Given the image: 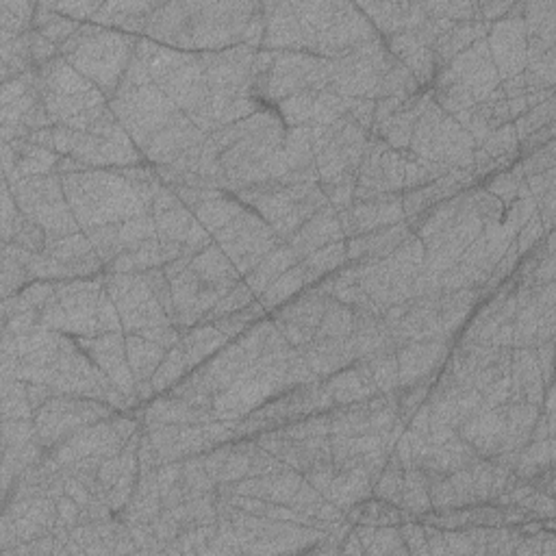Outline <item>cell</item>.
<instances>
[{
  "label": "cell",
  "mask_w": 556,
  "mask_h": 556,
  "mask_svg": "<svg viewBox=\"0 0 556 556\" xmlns=\"http://www.w3.org/2000/svg\"><path fill=\"white\" fill-rule=\"evenodd\" d=\"M153 216L157 222V235L168 237V239H172V242H179V244L187 242V237L192 235L194 226L198 222L194 211H189L183 202H179V205H174L166 211L153 213Z\"/></svg>",
  "instance_id": "cell-34"
},
{
  "label": "cell",
  "mask_w": 556,
  "mask_h": 556,
  "mask_svg": "<svg viewBox=\"0 0 556 556\" xmlns=\"http://www.w3.org/2000/svg\"><path fill=\"white\" fill-rule=\"evenodd\" d=\"M109 109L116 113L122 129L129 133L139 153L157 133L183 116V111L155 83L120 87L118 94L109 100Z\"/></svg>",
  "instance_id": "cell-5"
},
{
  "label": "cell",
  "mask_w": 556,
  "mask_h": 556,
  "mask_svg": "<svg viewBox=\"0 0 556 556\" xmlns=\"http://www.w3.org/2000/svg\"><path fill=\"white\" fill-rule=\"evenodd\" d=\"M389 53L407 68L420 87L431 85L437 77V63L433 57V50L417 42L411 33H398L385 40Z\"/></svg>",
  "instance_id": "cell-20"
},
{
  "label": "cell",
  "mask_w": 556,
  "mask_h": 556,
  "mask_svg": "<svg viewBox=\"0 0 556 556\" xmlns=\"http://www.w3.org/2000/svg\"><path fill=\"white\" fill-rule=\"evenodd\" d=\"M400 387H411L417 383H433L437 370L450 357V341H411L396 350Z\"/></svg>",
  "instance_id": "cell-14"
},
{
  "label": "cell",
  "mask_w": 556,
  "mask_h": 556,
  "mask_svg": "<svg viewBox=\"0 0 556 556\" xmlns=\"http://www.w3.org/2000/svg\"><path fill=\"white\" fill-rule=\"evenodd\" d=\"M515 7V3H478V11L480 18L485 22H498L502 18H507L511 14V9Z\"/></svg>",
  "instance_id": "cell-59"
},
{
  "label": "cell",
  "mask_w": 556,
  "mask_h": 556,
  "mask_svg": "<svg viewBox=\"0 0 556 556\" xmlns=\"http://www.w3.org/2000/svg\"><path fill=\"white\" fill-rule=\"evenodd\" d=\"M31 281L27 268L9 255H3V300L22 292V287Z\"/></svg>",
  "instance_id": "cell-49"
},
{
  "label": "cell",
  "mask_w": 556,
  "mask_h": 556,
  "mask_svg": "<svg viewBox=\"0 0 556 556\" xmlns=\"http://www.w3.org/2000/svg\"><path fill=\"white\" fill-rule=\"evenodd\" d=\"M315 96H318V92H315V90L298 92L294 96L281 100V103H278V107H276V113H278V116H281L285 126H305V124H311Z\"/></svg>",
  "instance_id": "cell-41"
},
{
  "label": "cell",
  "mask_w": 556,
  "mask_h": 556,
  "mask_svg": "<svg viewBox=\"0 0 556 556\" xmlns=\"http://www.w3.org/2000/svg\"><path fill=\"white\" fill-rule=\"evenodd\" d=\"M259 3H163L148 20L146 37L183 53H216L244 44Z\"/></svg>",
  "instance_id": "cell-1"
},
{
  "label": "cell",
  "mask_w": 556,
  "mask_h": 556,
  "mask_svg": "<svg viewBox=\"0 0 556 556\" xmlns=\"http://www.w3.org/2000/svg\"><path fill=\"white\" fill-rule=\"evenodd\" d=\"M305 276H302L300 265H294L292 270H287L285 274H281L276 281L265 289V292L257 298L261 305L265 307V311H276L278 307L287 305L289 300L294 296H298L300 292H305Z\"/></svg>",
  "instance_id": "cell-32"
},
{
  "label": "cell",
  "mask_w": 556,
  "mask_h": 556,
  "mask_svg": "<svg viewBox=\"0 0 556 556\" xmlns=\"http://www.w3.org/2000/svg\"><path fill=\"white\" fill-rule=\"evenodd\" d=\"M189 268L194 270L198 278H202L207 285L218 287L222 292H229L239 281H242V274L237 272L231 259L224 255V250L213 242L207 250L198 252V255L189 263Z\"/></svg>",
  "instance_id": "cell-24"
},
{
  "label": "cell",
  "mask_w": 556,
  "mask_h": 556,
  "mask_svg": "<svg viewBox=\"0 0 556 556\" xmlns=\"http://www.w3.org/2000/svg\"><path fill=\"white\" fill-rule=\"evenodd\" d=\"M402 487H404V467L400 465V461L396 457H391L389 454V461L383 467V472L378 474L374 480L372 496L400 507Z\"/></svg>",
  "instance_id": "cell-39"
},
{
  "label": "cell",
  "mask_w": 556,
  "mask_h": 556,
  "mask_svg": "<svg viewBox=\"0 0 556 556\" xmlns=\"http://www.w3.org/2000/svg\"><path fill=\"white\" fill-rule=\"evenodd\" d=\"M122 476V452L116 457H109L103 461L98 470V483L103 485V489L109 494V489L118 483V478Z\"/></svg>",
  "instance_id": "cell-56"
},
{
  "label": "cell",
  "mask_w": 556,
  "mask_h": 556,
  "mask_svg": "<svg viewBox=\"0 0 556 556\" xmlns=\"http://www.w3.org/2000/svg\"><path fill=\"white\" fill-rule=\"evenodd\" d=\"M139 37L85 22L70 40L61 46V55L74 70L98 87L109 100L118 94V87L129 68Z\"/></svg>",
  "instance_id": "cell-3"
},
{
  "label": "cell",
  "mask_w": 556,
  "mask_h": 556,
  "mask_svg": "<svg viewBox=\"0 0 556 556\" xmlns=\"http://www.w3.org/2000/svg\"><path fill=\"white\" fill-rule=\"evenodd\" d=\"M229 341L231 339L222 335L213 324H198L194 328H187L181 335V348L185 352L189 372L209 361L213 355H218L224 346H229Z\"/></svg>",
  "instance_id": "cell-26"
},
{
  "label": "cell",
  "mask_w": 556,
  "mask_h": 556,
  "mask_svg": "<svg viewBox=\"0 0 556 556\" xmlns=\"http://www.w3.org/2000/svg\"><path fill=\"white\" fill-rule=\"evenodd\" d=\"M491 24L485 20H470V22H454L452 27L439 37V40L433 44V57L437 63V70H441L448 63L461 55L463 50L470 48L472 44H476L478 40H487Z\"/></svg>",
  "instance_id": "cell-22"
},
{
  "label": "cell",
  "mask_w": 556,
  "mask_h": 556,
  "mask_svg": "<svg viewBox=\"0 0 556 556\" xmlns=\"http://www.w3.org/2000/svg\"><path fill=\"white\" fill-rule=\"evenodd\" d=\"M400 535L407 543V548L411 554L415 552H428V543H426V526L417 524V522H407L400 526Z\"/></svg>",
  "instance_id": "cell-55"
},
{
  "label": "cell",
  "mask_w": 556,
  "mask_h": 556,
  "mask_svg": "<svg viewBox=\"0 0 556 556\" xmlns=\"http://www.w3.org/2000/svg\"><path fill=\"white\" fill-rule=\"evenodd\" d=\"M257 300V296H255V292H252V289L246 285V281H239L229 294H226L218 305H216V309H213L211 313H209V320H207V324H213L216 320H220V318H224V315H231V313H237V311H244L246 307H250L252 302Z\"/></svg>",
  "instance_id": "cell-43"
},
{
  "label": "cell",
  "mask_w": 556,
  "mask_h": 556,
  "mask_svg": "<svg viewBox=\"0 0 556 556\" xmlns=\"http://www.w3.org/2000/svg\"><path fill=\"white\" fill-rule=\"evenodd\" d=\"M341 239L346 237L344 231H341L337 211L331 205H326L318 213H313V216L300 226V231L289 239L287 244L294 248L298 259L302 261L305 257H309L311 252L320 250L333 242H341Z\"/></svg>",
  "instance_id": "cell-19"
},
{
  "label": "cell",
  "mask_w": 556,
  "mask_h": 556,
  "mask_svg": "<svg viewBox=\"0 0 556 556\" xmlns=\"http://www.w3.org/2000/svg\"><path fill=\"white\" fill-rule=\"evenodd\" d=\"M35 411L27 396V383L18 378L3 376V422L5 420H33Z\"/></svg>",
  "instance_id": "cell-37"
},
{
  "label": "cell",
  "mask_w": 556,
  "mask_h": 556,
  "mask_svg": "<svg viewBox=\"0 0 556 556\" xmlns=\"http://www.w3.org/2000/svg\"><path fill=\"white\" fill-rule=\"evenodd\" d=\"M459 437L470 444L478 457L494 459L507 444V417L504 409H480L459 428Z\"/></svg>",
  "instance_id": "cell-16"
},
{
  "label": "cell",
  "mask_w": 556,
  "mask_h": 556,
  "mask_svg": "<svg viewBox=\"0 0 556 556\" xmlns=\"http://www.w3.org/2000/svg\"><path fill=\"white\" fill-rule=\"evenodd\" d=\"M489 294L485 287L480 289H459V292H441L439 300V320L441 328H444V335L448 339L454 337V333L470 320L472 311L480 300Z\"/></svg>",
  "instance_id": "cell-25"
},
{
  "label": "cell",
  "mask_w": 556,
  "mask_h": 556,
  "mask_svg": "<svg viewBox=\"0 0 556 556\" xmlns=\"http://www.w3.org/2000/svg\"><path fill=\"white\" fill-rule=\"evenodd\" d=\"M396 350L398 348H387L370 359H363V363L368 365V370L374 378L378 394H396L400 389V370H398Z\"/></svg>",
  "instance_id": "cell-36"
},
{
  "label": "cell",
  "mask_w": 556,
  "mask_h": 556,
  "mask_svg": "<svg viewBox=\"0 0 556 556\" xmlns=\"http://www.w3.org/2000/svg\"><path fill=\"white\" fill-rule=\"evenodd\" d=\"M322 385L328 394H331L335 407H348V404L365 402L378 394L374 378L363 361H355L348 365V368L324 378Z\"/></svg>",
  "instance_id": "cell-18"
},
{
  "label": "cell",
  "mask_w": 556,
  "mask_h": 556,
  "mask_svg": "<svg viewBox=\"0 0 556 556\" xmlns=\"http://www.w3.org/2000/svg\"><path fill=\"white\" fill-rule=\"evenodd\" d=\"M213 242L224 250V255L231 259L237 272L246 276L257 268L274 246L281 244V239L257 211L244 207L229 224L213 235Z\"/></svg>",
  "instance_id": "cell-8"
},
{
  "label": "cell",
  "mask_w": 556,
  "mask_h": 556,
  "mask_svg": "<svg viewBox=\"0 0 556 556\" xmlns=\"http://www.w3.org/2000/svg\"><path fill=\"white\" fill-rule=\"evenodd\" d=\"M298 263H300V259L294 252V248L289 246L287 242H281L261 259V263L257 265L255 270L246 274V285L259 298L265 292V289H268L276 281L278 276L285 274L287 270H292L294 265H298Z\"/></svg>",
  "instance_id": "cell-27"
},
{
  "label": "cell",
  "mask_w": 556,
  "mask_h": 556,
  "mask_svg": "<svg viewBox=\"0 0 556 556\" xmlns=\"http://www.w3.org/2000/svg\"><path fill=\"white\" fill-rule=\"evenodd\" d=\"M9 244H16L29 252H44V248L48 244V235L40 224H35L29 216H24L22 213Z\"/></svg>",
  "instance_id": "cell-45"
},
{
  "label": "cell",
  "mask_w": 556,
  "mask_h": 556,
  "mask_svg": "<svg viewBox=\"0 0 556 556\" xmlns=\"http://www.w3.org/2000/svg\"><path fill=\"white\" fill-rule=\"evenodd\" d=\"M524 181L517 179L513 172H498L491 176V181L485 185L487 192L491 196H496L504 207H509L511 202L517 200V194H520V185Z\"/></svg>",
  "instance_id": "cell-48"
},
{
  "label": "cell",
  "mask_w": 556,
  "mask_h": 556,
  "mask_svg": "<svg viewBox=\"0 0 556 556\" xmlns=\"http://www.w3.org/2000/svg\"><path fill=\"white\" fill-rule=\"evenodd\" d=\"M29 40H31V57H33L35 68H44L46 63H50L61 55V48L55 46L50 40H46L40 31L33 29L29 33Z\"/></svg>",
  "instance_id": "cell-51"
},
{
  "label": "cell",
  "mask_w": 556,
  "mask_h": 556,
  "mask_svg": "<svg viewBox=\"0 0 556 556\" xmlns=\"http://www.w3.org/2000/svg\"><path fill=\"white\" fill-rule=\"evenodd\" d=\"M357 7L372 22L376 33H383L387 37L413 33L428 20L424 3H365Z\"/></svg>",
  "instance_id": "cell-17"
},
{
  "label": "cell",
  "mask_w": 556,
  "mask_h": 556,
  "mask_svg": "<svg viewBox=\"0 0 556 556\" xmlns=\"http://www.w3.org/2000/svg\"><path fill=\"white\" fill-rule=\"evenodd\" d=\"M22 216V211L16 202L14 192H11V185L5 183L3 187V242L9 244L11 242V235H14L16 224Z\"/></svg>",
  "instance_id": "cell-52"
},
{
  "label": "cell",
  "mask_w": 556,
  "mask_h": 556,
  "mask_svg": "<svg viewBox=\"0 0 556 556\" xmlns=\"http://www.w3.org/2000/svg\"><path fill=\"white\" fill-rule=\"evenodd\" d=\"M478 150H483V153L496 163L498 170L509 166V163L515 161V157L520 155V139H517L513 122L496 129L483 144L478 146Z\"/></svg>",
  "instance_id": "cell-35"
},
{
  "label": "cell",
  "mask_w": 556,
  "mask_h": 556,
  "mask_svg": "<svg viewBox=\"0 0 556 556\" xmlns=\"http://www.w3.org/2000/svg\"><path fill=\"white\" fill-rule=\"evenodd\" d=\"M159 3H100L92 24L126 35H144L148 20Z\"/></svg>",
  "instance_id": "cell-21"
},
{
  "label": "cell",
  "mask_w": 556,
  "mask_h": 556,
  "mask_svg": "<svg viewBox=\"0 0 556 556\" xmlns=\"http://www.w3.org/2000/svg\"><path fill=\"white\" fill-rule=\"evenodd\" d=\"M27 396L31 402V409L37 411V409H42L48 400H53L55 396H61V394H57L53 387L44 385V383H27Z\"/></svg>",
  "instance_id": "cell-58"
},
{
  "label": "cell",
  "mask_w": 556,
  "mask_h": 556,
  "mask_svg": "<svg viewBox=\"0 0 556 556\" xmlns=\"http://www.w3.org/2000/svg\"><path fill=\"white\" fill-rule=\"evenodd\" d=\"M344 116H348V98H341L331 90L318 92L313 105V116H311L313 126H328Z\"/></svg>",
  "instance_id": "cell-42"
},
{
  "label": "cell",
  "mask_w": 556,
  "mask_h": 556,
  "mask_svg": "<svg viewBox=\"0 0 556 556\" xmlns=\"http://www.w3.org/2000/svg\"><path fill=\"white\" fill-rule=\"evenodd\" d=\"M11 192H14L24 216H29L46 231L48 242L81 233V226L68 205L66 192H63L61 174L24 179L11 185Z\"/></svg>",
  "instance_id": "cell-6"
},
{
  "label": "cell",
  "mask_w": 556,
  "mask_h": 556,
  "mask_svg": "<svg viewBox=\"0 0 556 556\" xmlns=\"http://www.w3.org/2000/svg\"><path fill=\"white\" fill-rule=\"evenodd\" d=\"M124 339H126V361H129L135 385L150 381V378L155 376L161 361L166 359L168 350L137 333H124Z\"/></svg>",
  "instance_id": "cell-28"
},
{
  "label": "cell",
  "mask_w": 556,
  "mask_h": 556,
  "mask_svg": "<svg viewBox=\"0 0 556 556\" xmlns=\"http://www.w3.org/2000/svg\"><path fill=\"white\" fill-rule=\"evenodd\" d=\"M370 554H409L407 543L400 535V526H378L370 548L365 550Z\"/></svg>",
  "instance_id": "cell-47"
},
{
  "label": "cell",
  "mask_w": 556,
  "mask_h": 556,
  "mask_svg": "<svg viewBox=\"0 0 556 556\" xmlns=\"http://www.w3.org/2000/svg\"><path fill=\"white\" fill-rule=\"evenodd\" d=\"M242 209H244V205L235 196H229L226 192H218L207 202H202V205L194 211V216L202 226H205L207 233L213 237Z\"/></svg>",
  "instance_id": "cell-30"
},
{
  "label": "cell",
  "mask_w": 556,
  "mask_h": 556,
  "mask_svg": "<svg viewBox=\"0 0 556 556\" xmlns=\"http://www.w3.org/2000/svg\"><path fill=\"white\" fill-rule=\"evenodd\" d=\"M420 83L415 81L413 74L402 66V63H396L394 68L389 72H385V77L378 83L376 90V100L378 98H402L407 100L415 94H420Z\"/></svg>",
  "instance_id": "cell-40"
},
{
  "label": "cell",
  "mask_w": 556,
  "mask_h": 556,
  "mask_svg": "<svg viewBox=\"0 0 556 556\" xmlns=\"http://www.w3.org/2000/svg\"><path fill=\"white\" fill-rule=\"evenodd\" d=\"M3 448L20 450L37 439L35 420H5L3 422Z\"/></svg>",
  "instance_id": "cell-46"
},
{
  "label": "cell",
  "mask_w": 556,
  "mask_h": 556,
  "mask_svg": "<svg viewBox=\"0 0 556 556\" xmlns=\"http://www.w3.org/2000/svg\"><path fill=\"white\" fill-rule=\"evenodd\" d=\"M77 344L96 368L103 372L113 387L120 389L129 400V409L137 407L135 400V378L126 361V339L124 333H103L94 337H79Z\"/></svg>",
  "instance_id": "cell-13"
},
{
  "label": "cell",
  "mask_w": 556,
  "mask_h": 556,
  "mask_svg": "<svg viewBox=\"0 0 556 556\" xmlns=\"http://www.w3.org/2000/svg\"><path fill=\"white\" fill-rule=\"evenodd\" d=\"M187 374H189V365L185 361V352L179 344L168 350L166 359L161 361L155 376L150 378V383H153L157 394H166V391H170L176 383H181Z\"/></svg>",
  "instance_id": "cell-38"
},
{
  "label": "cell",
  "mask_w": 556,
  "mask_h": 556,
  "mask_svg": "<svg viewBox=\"0 0 556 556\" xmlns=\"http://www.w3.org/2000/svg\"><path fill=\"white\" fill-rule=\"evenodd\" d=\"M400 509H404L411 515H426L433 511L431 494H428V478L420 467H409V470H404Z\"/></svg>",
  "instance_id": "cell-33"
},
{
  "label": "cell",
  "mask_w": 556,
  "mask_h": 556,
  "mask_svg": "<svg viewBox=\"0 0 556 556\" xmlns=\"http://www.w3.org/2000/svg\"><path fill=\"white\" fill-rule=\"evenodd\" d=\"M35 5L22 0H0V42H9L18 35L33 31Z\"/></svg>",
  "instance_id": "cell-31"
},
{
  "label": "cell",
  "mask_w": 556,
  "mask_h": 556,
  "mask_svg": "<svg viewBox=\"0 0 556 556\" xmlns=\"http://www.w3.org/2000/svg\"><path fill=\"white\" fill-rule=\"evenodd\" d=\"M37 77H40L42 94L81 96L94 90V85L79 70H74L63 55L46 63L44 68H37Z\"/></svg>",
  "instance_id": "cell-23"
},
{
  "label": "cell",
  "mask_w": 556,
  "mask_h": 556,
  "mask_svg": "<svg viewBox=\"0 0 556 556\" xmlns=\"http://www.w3.org/2000/svg\"><path fill=\"white\" fill-rule=\"evenodd\" d=\"M57 511H59V520L66 524V526H70V528H74L79 524V520H81V511H83V507L81 504H77L74 502L68 494L66 496H61L59 500H57Z\"/></svg>",
  "instance_id": "cell-57"
},
{
  "label": "cell",
  "mask_w": 556,
  "mask_h": 556,
  "mask_svg": "<svg viewBox=\"0 0 556 556\" xmlns=\"http://www.w3.org/2000/svg\"><path fill=\"white\" fill-rule=\"evenodd\" d=\"M96 320H98V333H124L122 318L118 307L113 305L111 296L107 294V289H103V294L98 298V309H96Z\"/></svg>",
  "instance_id": "cell-50"
},
{
  "label": "cell",
  "mask_w": 556,
  "mask_h": 556,
  "mask_svg": "<svg viewBox=\"0 0 556 556\" xmlns=\"http://www.w3.org/2000/svg\"><path fill=\"white\" fill-rule=\"evenodd\" d=\"M137 335H142V337H146L150 341H155V344H159L161 348H166V350L181 344V331L174 324L144 328V331H139Z\"/></svg>",
  "instance_id": "cell-54"
},
{
  "label": "cell",
  "mask_w": 556,
  "mask_h": 556,
  "mask_svg": "<svg viewBox=\"0 0 556 556\" xmlns=\"http://www.w3.org/2000/svg\"><path fill=\"white\" fill-rule=\"evenodd\" d=\"M257 48L239 44L216 53H198L205 66L211 94L252 96V77H255Z\"/></svg>",
  "instance_id": "cell-10"
},
{
  "label": "cell",
  "mask_w": 556,
  "mask_h": 556,
  "mask_svg": "<svg viewBox=\"0 0 556 556\" xmlns=\"http://www.w3.org/2000/svg\"><path fill=\"white\" fill-rule=\"evenodd\" d=\"M550 122H554V100L552 98H548L546 103H541V105L533 107L530 111H526L524 116H520V118L513 122V126H515L517 139H520V142H522V139L537 133L539 129H543V126H548Z\"/></svg>",
  "instance_id": "cell-44"
},
{
  "label": "cell",
  "mask_w": 556,
  "mask_h": 556,
  "mask_svg": "<svg viewBox=\"0 0 556 556\" xmlns=\"http://www.w3.org/2000/svg\"><path fill=\"white\" fill-rule=\"evenodd\" d=\"M409 150L426 161L444 163L450 168H474V139L457 120L441 111L433 100V92L415 122Z\"/></svg>",
  "instance_id": "cell-4"
},
{
  "label": "cell",
  "mask_w": 556,
  "mask_h": 556,
  "mask_svg": "<svg viewBox=\"0 0 556 556\" xmlns=\"http://www.w3.org/2000/svg\"><path fill=\"white\" fill-rule=\"evenodd\" d=\"M100 3H53L50 9L55 11V14L63 16V18H70L74 22H81L85 24V20H90L96 16Z\"/></svg>",
  "instance_id": "cell-53"
},
{
  "label": "cell",
  "mask_w": 556,
  "mask_h": 556,
  "mask_svg": "<svg viewBox=\"0 0 556 556\" xmlns=\"http://www.w3.org/2000/svg\"><path fill=\"white\" fill-rule=\"evenodd\" d=\"M105 289L120 311L124 333L172 324L142 274H105Z\"/></svg>",
  "instance_id": "cell-9"
},
{
  "label": "cell",
  "mask_w": 556,
  "mask_h": 556,
  "mask_svg": "<svg viewBox=\"0 0 556 556\" xmlns=\"http://www.w3.org/2000/svg\"><path fill=\"white\" fill-rule=\"evenodd\" d=\"M111 415H116V409H111L107 402L79 396H55L35 411L33 420L40 444L46 450H53L81 428L109 420Z\"/></svg>",
  "instance_id": "cell-7"
},
{
  "label": "cell",
  "mask_w": 556,
  "mask_h": 556,
  "mask_svg": "<svg viewBox=\"0 0 556 556\" xmlns=\"http://www.w3.org/2000/svg\"><path fill=\"white\" fill-rule=\"evenodd\" d=\"M331 298L333 296L326 294L322 287L311 285L305 292H300L296 300H289L287 305L272 313L276 328L287 339L289 346L302 348L309 344L315 331H318Z\"/></svg>",
  "instance_id": "cell-11"
},
{
  "label": "cell",
  "mask_w": 556,
  "mask_h": 556,
  "mask_svg": "<svg viewBox=\"0 0 556 556\" xmlns=\"http://www.w3.org/2000/svg\"><path fill=\"white\" fill-rule=\"evenodd\" d=\"M61 183L81 231L120 224L150 213L142 196L118 168H90L85 172L61 174Z\"/></svg>",
  "instance_id": "cell-2"
},
{
  "label": "cell",
  "mask_w": 556,
  "mask_h": 556,
  "mask_svg": "<svg viewBox=\"0 0 556 556\" xmlns=\"http://www.w3.org/2000/svg\"><path fill=\"white\" fill-rule=\"evenodd\" d=\"M265 35L259 50L268 53H305V33L292 3H263Z\"/></svg>",
  "instance_id": "cell-15"
},
{
  "label": "cell",
  "mask_w": 556,
  "mask_h": 556,
  "mask_svg": "<svg viewBox=\"0 0 556 556\" xmlns=\"http://www.w3.org/2000/svg\"><path fill=\"white\" fill-rule=\"evenodd\" d=\"M348 263V250H346V239L341 242H333L320 250L311 252L309 257L302 259L298 265L305 276V285L311 287L318 281H322L324 276H331L335 270L344 268Z\"/></svg>",
  "instance_id": "cell-29"
},
{
  "label": "cell",
  "mask_w": 556,
  "mask_h": 556,
  "mask_svg": "<svg viewBox=\"0 0 556 556\" xmlns=\"http://www.w3.org/2000/svg\"><path fill=\"white\" fill-rule=\"evenodd\" d=\"M522 7L524 3L522 5L515 3L511 14L498 22H491L487 33L491 61H494L500 81L513 79L526 70L528 37L522 20Z\"/></svg>",
  "instance_id": "cell-12"
}]
</instances>
